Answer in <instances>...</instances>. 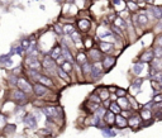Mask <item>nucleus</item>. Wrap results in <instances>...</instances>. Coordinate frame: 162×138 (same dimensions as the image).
Masks as SVG:
<instances>
[{
  "mask_svg": "<svg viewBox=\"0 0 162 138\" xmlns=\"http://www.w3.org/2000/svg\"><path fill=\"white\" fill-rule=\"evenodd\" d=\"M103 63L99 62V61H96V62L93 63V69H91V76H93L94 79H99L100 76L103 75Z\"/></svg>",
  "mask_w": 162,
  "mask_h": 138,
  "instance_id": "f257e3e1",
  "label": "nucleus"
},
{
  "mask_svg": "<svg viewBox=\"0 0 162 138\" xmlns=\"http://www.w3.org/2000/svg\"><path fill=\"white\" fill-rule=\"evenodd\" d=\"M25 63L28 65V67L31 70H39L41 69V62L37 60L36 56H28L27 60H25Z\"/></svg>",
  "mask_w": 162,
  "mask_h": 138,
  "instance_id": "f03ea898",
  "label": "nucleus"
},
{
  "mask_svg": "<svg viewBox=\"0 0 162 138\" xmlns=\"http://www.w3.org/2000/svg\"><path fill=\"white\" fill-rule=\"evenodd\" d=\"M43 67L48 71H55V67H56V62H55V58H52L51 56H46L45 60H43Z\"/></svg>",
  "mask_w": 162,
  "mask_h": 138,
  "instance_id": "7ed1b4c3",
  "label": "nucleus"
},
{
  "mask_svg": "<svg viewBox=\"0 0 162 138\" xmlns=\"http://www.w3.org/2000/svg\"><path fill=\"white\" fill-rule=\"evenodd\" d=\"M17 85H18L19 89H20V90H23L24 93H31V90H32L31 84H29L28 81L25 80V79H23V77L18 79V83H17Z\"/></svg>",
  "mask_w": 162,
  "mask_h": 138,
  "instance_id": "20e7f679",
  "label": "nucleus"
},
{
  "mask_svg": "<svg viewBox=\"0 0 162 138\" xmlns=\"http://www.w3.org/2000/svg\"><path fill=\"white\" fill-rule=\"evenodd\" d=\"M33 91L37 96H43L48 93V89H47V86H45L43 84H36L33 86Z\"/></svg>",
  "mask_w": 162,
  "mask_h": 138,
  "instance_id": "39448f33",
  "label": "nucleus"
},
{
  "mask_svg": "<svg viewBox=\"0 0 162 138\" xmlns=\"http://www.w3.org/2000/svg\"><path fill=\"white\" fill-rule=\"evenodd\" d=\"M58 111H60V108H56V107H45L43 108V113H45L47 117H49V118L57 117Z\"/></svg>",
  "mask_w": 162,
  "mask_h": 138,
  "instance_id": "423d86ee",
  "label": "nucleus"
},
{
  "mask_svg": "<svg viewBox=\"0 0 162 138\" xmlns=\"http://www.w3.org/2000/svg\"><path fill=\"white\" fill-rule=\"evenodd\" d=\"M24 123L27 124V127L29 128H36L37 127V119L34 117V114H27V117L24 118Z\"/></svg>",
  "mask_w": 162,
  "mask_h": 138,
  "instance_id": "0eeeda50",
  "label": "nucleus"
},
{
  "mask_svg": "<svg viewBox=\"0 0 162 138\" xmlns=\"http://www.w3.org/2000/svg\"><path fill=\"white\" fill-rule=\"evenodd\" d=\"M153 58H155V52L153 51H146L141 55L139 60H141V62L144 63V62H152Z\"/></svg>",
  "mask_w": 162,
  "mask_h": 138,
  "instance_id": "6e6552de",
  "label": "nucleus"
},
{
  "mask_svg": "<svg viewBox=\"0 0 162 138\" xmlns=\"http://www.w3.org/2000/svg\"><path fill=\"white\" fill-rule=\"evenodd\" d=\"M114 63H115V57H111V56H105L103 60V66L107 70H110L114 66Z\"/></svg>",
  "mask_w": 162,
  "mask_h": 138,
  "instance_id": "1a4fd4ad",
  "label": "nucleus"
},
{
  "mask_svg": "<svg viewBox=\"0 0 162 138\" xmlns=\"http://www.w3.org/2000/svg\"><path fill=\"white\" fill-rule=\"evenodd\" d=\"M13 99L14 100H18V101H24L27 100V96H25V94L23 90H15V91H13Z\"/></svg>",
  "mask_w": 162,
  "mask_h": 138,
  "instance_id": "9d476101",
  "label": "nucleus"
},
{
  "mask_svg": "<svg viewBox=\"0 0 162 138\" xmlns=\"http://www.w3.org/2000/svg\"><path fill=\"white\" fill-rule=\"evenodd\" d=\"M77 25H79V28H80L82 32H87L90 29V27H91V23L89 22V20H86V19H81V20H79Z\"/></svg>",
  "mask_w": 162,
  "mask_h": 138,
  "instance_id": "9b49d317",
  "label": "nucleus"
},
{
  "mask_svg": "<svg viewBox=\"0 0 162 138\" xmlns=\"http://www.w3.org/2000/svg\"><path fill=\"white\" fill-rule=\"evenodd\" d=\"M141 117H137V115H132L131 118H129L128 120V125L129 127H132V128H135V127H138L139 125V123H141Z\"/></svg>",
  "mask_w": 162,
  "mask_h": 138,
  "instance_id": "f8f14e48",
  "label": "nucleus"
},
{
  "mask_svg": "<svg viewBox=\"0 0 162 138\" xmlns=\"http://www.w3.org/2000/svg\"><path fill=\"white\" fill-rule=\"evenodd\" d=\"M111 48H113V43L111 42H105V41H101V42H100V51L104 52V53L111 51Z\"/></svg>",
  "mask_w": 162,
  "mask_h": 138,
  "instance_id": "ddd939ff",
  "label": "nucleus"
},
{
  "mask_svg": "<svg viewBox=\"0 0 162 138\" xmlns=\"http://www.w3.org/2000/svg\"><path fill=\"white\" fill-rule=\"evenodd\" d=\"M37 80L39 81L41 84H43L45 86H52V80L49 77H47V76H43V75H38L37 76Z\"/></svg>",
  "mask_w": 162,
  "mask_h": 138,
  "instance_id": "4468645a",
  "label": "nucleus"
},
{
  "mask_svg": "<svg viewBox=\"0 0 162 138\" xmlns=\"http://www.w3.org/2000/svg\"><path fill=\"white\" fill-rule=\"evenodd\" d=\"M118 104H119V107L122 108V109H129L131 108V104H129V100L125 98V96H123V98H119L118 99Z\"/></svg>",
  "mask_w": 162,
  "mask_h": 138,
  "instance_id": "2eb2a0df",
  "label": "nucleus"
},
{
  "mask_svg": "<svg viewBox=\"0 0 162 138\" xmlns=\"http://www.w3.org/2000/svg\"><path fill=\"white\" fill-rule=\"evenodd\" d=\"M115 123L119 128H124V127H127V124H128L127 119L123 115H117L115 117Z\"/></svg>",
  "mask_w": 162,
  "mask_h": 138,
  "instance_id": "dca6fc26",
  "label": "nucleus"
},
{
  "mask_svg": "<svg viewBox=\"0 0 162 138\" xmlns=\"http://www.w3.org/2000/svg\"><path fill=\"white\" fill-rule=\"evenodd\" d=\"M104 119H105V122H107L108 124H113V123H115V115H114V113L111 110L105 113Z\"/></svg>",
  "mask_w": 162,
  "mask_h": 138,
  "instance_id": "f3484780",
  "label": "nucleus"
},
{
  "mask_svg": "<svg viewBox=\"0 0 162 138\" xmlns=\"http://www.w3.org/2000/svg\"><path fill=\"white\" fill-rule=\"evenodd\" d=\"M137 20H138V23H139L141 25L148 24V17L144 14V11H143V13H141V14H138V15H137Z\"/></svg>",
  "mask_w": 162,
  "mask_h": 138,
  "instance_id": "a211bd4d",
  "label": "nucleus"
},
{
  "mask_svg": "<svg viewBox=\"0 0 162 138\" xmlns=\"http://www.w3.org/2000/svg\"><path fill=\"white\" fill-rule=\"evenodd\" d=\"M61 52H62V47L58 46V45L55 46V48L51 51V57L55 58V60H57V58L60 57V53H61Z\"/></svg>",
  "mask_w": 162,
  "mask_h": 138,
  "instance_id": "6ab92c4d",
  "label": "nucleus"
},
{
  "mask_svg": "<svg viewBox=\"0 0 162 138\" xmlns=\"http://www.w3.org/2000/svg\"><path fill=\"white\" fill-rule=\"evenodd\" d=\"M90 57L93 58L94 61H99L101 60V51H99V49H91L90 51Z\"/></svg>",
  "mask_w": 162,
  "mask_h": 138,
  "instance_id": "aec40b11",
  "label": "nucleus"
},
{
  "mask_svg": "<svg viewBox=\"0 0 162 138\" xmlns=\"http://www.w3.org/2000/svg\"><path fill=\"white\" fill-rule=\"evenodd\" d=\"M151 66L155 67L157 71H162V58H153V61H152V63H151Z\"/></svg>",
  "mask_w": 162,
  "mask_h": 138,
  "instance_id": "412c9836",
  "label": "nucleus"
},
{
  "mask_svg": "<svg viewBox=\"0 0 162 138\" xmlns=\"http://www.w3.org/2000/svg\"><path fill=\"white\" fill-rule=\"evenodd\" d=\"M152 13L156 19H162V7H152Z\"/></svg>",
  "mask_w": 162,
  "mask_h": 138,
  "instance_id": "4be33fe9",
  "label": "nucleus"
},
{
  "mask_svg": "<svg viewBox=\"0 0 162 138\" xmlns=\"http://www.w3.org/2000/svg\"><path fill=\"white\" fill-rule=\"evenodd\" d=\"M141 118H142L143 120H147V119H151L152 118V113L149 109H147V108H144V109L141 111Z\"/></svg>",
  "mask_w": 162,
  "mask_h": 138,
  "instance_id": "5701e85b",
  "label": "nucleus"
},
{
  "mask_svg": "<svg viewBox=\"0 0 162 138\" xmlns=\"http://www.w3.org/2000/svg\"><path fill=\"white\" fill-rule=\"evenodd\" d=\"M114 24H115L117 27H119L120 29H125L127 28V24H125L124 19H122L120 17H117V18L114 19Z\"/></svg>",
  "mask_w": 162,
  "mask_h": 138,
  "instance_id": "b1692460",
  "label": "nucleus"
},
{
  "mask_svg": "<svg viewBox=\"0 0 162 138\" xmlns=\"http://www.w3.org/2000/svg\"><path fill=\"white\" fill-rule=\"evenodd\" d=\"M143 67H144L143 62H137V63H134V65H133V72H134V74H137V75H139L141 72H142Z\"/></svg>",
  "mask_w": 162,
  "mask_h": 138,
  "instance_id": "393cba45",
  "label": "nucleus"
},
{
  "mask_svg": "<svg viewBox=\"0 0 162 138\" xmlns=\"http://www.w3.org/2000/svg\"><path fill=\"white\" fill-rule=\"evenodd\" d=\"M109 109L113 111L114 114H119L120 110H122V108L119 107V104H118V103H111V104L109 105Z\"/></svg>",
  "mask_w": 162,
  "mask_h": 138,
  "instance_id": "a878e982",
  "label": "nucleus"
},
{
  "mask_svg": "<svg viewBox=\"0 0 162 138\" xmlns=\"http://www.w3.org/2000/svg\"><path fill=\"white\" fill-rule=\"evenodd\" d=\"M62 52H63V56H65V58H66L67 61H70V62H72V55L70 53V51H69V48H67L66 46H62Z\"/></svg>",
  "mask_w": 162,
  "mask_h": 138,
  "instance_id": "bb28decb",
  "label": "nucleus"
},
{
  "mask_svg": "<svg viewBox=\"0 0 162 138\" xmlns=\"http://www.w3.org/2000/svg\"><path fill=\"white\" fill-rule=\"evenodd\" d=\"M86 60H87V56L85 55V53H82V52H80V53H77V56H76V61H77V63H85L86 62Z\"/></svg>",
  "mask_w": 162,
  "mask_h": 138,
  "instance_id": "cd10ccee",
  "label": "nucleus"
},
{
  "mask_svg": "<svg viewBox=\"0 0 162 138\" xmlns=\"http://www.w3.org/2000/svg\"><path fill=\"white\" fill-rule=\"evenodd\" d=\"M81 66H82L81 69H82V71H84V74H91V69H93V65L91 63H89L86 61V62L82 63Z\"/></svg>",
  "mask_w": 162,
  "mask_h": 138,
  "instance_id": "c85d7f7f",
  "label": "nucleus"
},
{
  "mask_svg": "<svg viewBox=\"0 0 162 138\" xmlns=\"http://www.w3.org/2000/svg\"><path fill=\"white\" fill-rule=\"evenodd\" d=\"M103 134H104V137H114L117 133L115 131H113L110 128H103Z\"/></svg>",
  "mask_w": 162,
  "mask_h": 138,
  "instance_id": "c756f323",
  "label": "nucleus"
},
{
  "mask_svg": "<svg viewBox=\"0 0 162 138\" xmlns=\"http://www.w3.org/2000/svg\"><path fill=\"white\" fill-rule=\"evenodd\" d=\"M71 37H72V41L76 43V46L77 47H80L81 46V39H80V34L77 33V32H73V33L71 34Z\"/></svg>",
  "mask_w": 162,
  "mask_h": 138,
  "instance_id": "7c9ffc66",
  "label": "nucleus"
},
{
  "mask_svg": "<svg viewBox=\"0 0 162 138\" xmlns=\"http://www.w3.org/2000/svg\"><path fill=\"white\" fill-rule=\"evenodd\" d=\"M61 67L65 70L66 72H71L72 71V65H71V62L70 61H65V62L61 65Z\"/></svg>",
  "mask_w": 162,
  "mask_h": 138,
  "instance_id": "2f4dec72",
  "label": "nucleus"
},
{
  "mask_svg": "<svg viewBox=\"0 0 162 138\" xmlns=\"http://www.w3.org/2000/svg\"><path fill=\"white\" fill-rule=\"evenodd\" d=\"M57 72H58V76H60V77H62L63 80H66V81H69V80H70V77L67 76V72L65 71L62 67H60V69L57 70Z\"/></svg>",
  "mask_w": 162,
  "mask_h": 138,
  "instance_id": "473e14b6",
  "label": "nucleus"
},
{
  "mask_svg": "<svg viewBox=\"0 0 162 138\" xmlns=\"http://www.w3.org/2000/svg\"><path fill=\"white\" fill-rule=\"evenodd\" d=\"M73 25H71V24H66L63 27V34H72L73 33Z\"/></svg>",
  "mask_w": 162,
  "mask_h": 138,
  "instance_id": "72a5a7b5",
  "label": "nucleus"
},
{
  "mask_svg": "<svg viewBox=\"0 0 162 138\" xmlns=\"http://www.w3.org/2000/svg\"><path fill=\"white\" fill-rule=\"evenodd\" d=\"M127 7H128L129 10H132V11H135V10L138 9V4H137V3L131 1V0H129V1H127Z\"/></svg>",
  "mask_w": 162,
  "mask_h": 138,
  "instance_id": "f704fd0d",
  "label": "nucleus"
},
{
  "mask_svg": "<svg viewBox=\"0 0 162 138\" xmlns=\"http://www.w3.org/2000/svg\"><path fill=\"white\" fill-rule=\"evenodd\" d=\"M99 96H100V99H101V100H108V99H109V91H108L107 89H103L101 91H100Z\"/></svg>",
  "mask_w": 162,
  "mask_h": 138,
  "instance_id": "c9c22d12",
  "label": "nucleus"
},
{
  "mask_svg": "<svg viewBox=\"0 0 162 138\" xmlns=\"http://www.w3.org/2000/svg\"><path fill=\"white\" fill-rule=\"evenodd\" d=\"M153 52H155V57L162 58V47L156 46V47H155V49H153Z\"/></svg>",
  "mask_w": 162,
  "mask_h": 138,
  "instance_id": "e433bc0d",
  "label": "nucleus"
},
{
  "mask_svg": "<svg viewBox=\"0 0 162 138\" xmlns=\"http://www.w3.org/2000/svg\"><path fill=\"white\" fill-rule=\"evenodd\" d=\"M152 87H153L155 90H158V91H160V90L162 89V85L158 83L157 80H152Z\"/></svg>",
  "mask_w": 162,
  "mask_h": 138,
  "instance_id": "4c0bfd02",
  "label": "nucleus"
},
{
  "mask_svg": "<svg viewBox=\"0 0 162 138\" xmlns=\"http://www.w3.org/2000/svg\"><path fill=\"white\" fill-rule=\"evenodd\" d=\"M141 85H142V80H139V79H138V80H135L134 83H133V85H132V87H133V89L139 90V89H141Z\"/></svg>",
  "mask_w": 162,
  "mask_h": 138,
  "instance_id": "58836bf2",
  "label": "nucleus"
},
{
  "mask_svg": "<svg viewBox=\"0 0 162 138\" xmlns=\"http://www.w3.org/2000/svg\"><path fill=\"white\" fill-rule=\"evenodd\" d=\"M153 77H155V80H157L158 83L162 85V71H157V72H156V75L153 76Z\"/></svg>",
  "mask_w": 162,
  "mask_h": 138,
  "instance_id": "ea45409f",
  "label": "nucleus"
},
{
  "mask_svg": "<svg viewBox=\"0 0 162 138\" xmlns=\"http://www.w3.org/2000/svg\"><path fill=\"white\" fill-rule=\"evenodd\" d=\"M115 94L119 98H123V96H125L127 95V91L124 89H117V91H115Z\"/></svg>",
  "mask_w": 162,
  "mask_h": 138,
  "instance_id": "a19ab883",
  "label": "nucleus"
},
{
  "mask_svg": "<svg viewBox=\"0 0 162 138\" xmlns=\"http://www.w3.org/2000/svg\"><path fill=\"white\" fill-rule=\"evenodd\" d=\"M15 131V125H7V128H5V134H8V133H13V132Z\"/></svg>",
  "mask_w": 162,
  "mask_h": 138,
  "instance_id": "79ce46f5",
  "label": "nucleus"
},
{
  "mask_svg": "<svg viewBox=\"0 0 162 138\" xmlns=\"http://www.w3.org/2000/svg\"><path fill=\"white\" fill-rule=\"evenodd\" d=\"M51 134V132L48 131V129H41V131H38V136H49Z\"/></svg>",
  "mask_w": 162,
  "mask_h": 138,
  "instance_id": "37998d69",
  "label": "nucleus"
},
{
  "mask_svg": "<svg viewBox=\"0 0 162 138\" xmlns=\"http://www.w3.org/2000/svg\"><path fill=\"white\" fill-rule=\"evenodd\" d=\"M155 43H156V46H158V47H162V34H160V36H158L157 38H156Z\"/></svg>",
  "mask_w": 162,
  "mask_h": 138,
  "instance_id": "c03bdc74",
  "label": "nucleus"
},
{
  "mask_svg": "<svg viewBox=\"0 0 162 138\" xmlns=\"http://www.w3.org/2000/svg\"><path fill=\"white\" fill-rule=\"evenodd\" d=\"M29 46H31V42H29L28 39H24V41L22 42V47H23L24 49H28V47H29Z\"/></svg>",
  "mask_w": 162,
  "mask_h": 138,
  "instance_id": "a18cd8bd",
  "label": "nucleus"
},
{
  "mask_svg": "<svg viewBox=\"0 0 162 138\" xmlns=\"http://www.w3.org/2000/svg\"><path fill=\"white\" fill-rule=\"evenodd\" d=\"M55 31H56V33H57V34H63V29L61 28L58 24L55 25Z\"/></svg>",
  "mask_w": 162,
  "mask_h": 138,
  "instance_id": "49530a36",
  "label": "nucleus"
},
{
  "mask_svg": "<svg viewBox=\"0 0 162 138\" xmlns=\"http://www.w3.org/2000/svg\"><path fill=\"white\" fill-rule=\"evenodd\" d=\"M85 46H86V48H90V47H93V39H91V38H87L86 42H85Z\"/></svg>",
  "mask_w": 162,
  "mask_h": 138,
  "instance_id": "de8ad7c7",
  "label": "nucleus"
},
{
  "mask_svg": "<svg viewBox=\"0 0 162 138\" xmlns=\"http://www.w3.org/2000/svg\"><path fill=\"white\" fill-rule=\"evenodd\" d=\"M23 51H24V48L22 47V45L15 48V53H17V55H22V52H23Z\"/></svg>",
  "mask_w": 162,
  "mask_h": 138,
  "instance_id": "09e8293b",
  "label": "nucleus"
},
{
  "mask_svg": "<svg viewBox=\"0 0 162 138\" xmlns=\"http://www.w3.org/2000/svg\"><path fill=\"white\" fill-rule=\"evenodd\" d=\"M90 99H91V100H94V101H96V103H100V101H101V99H100V96L98 98V96H95V95H93Z\"/></svg>",
  "mask_w": 162,
  "mask_h": 138,
  "instance_id": "8fccbe9b",
  "label": "nucleus"
},
{
  "mask_svg": "<svg viewBox=\"0 0 162 138\" xmlns=\"http://www.w3.org/2000/svg\"><path fill=\"white\" fill-rule=\"evenodd\" d=\"M122 115L124 117V118H127V117H131V113H129V111H127V110H123L122 111Z\"/></svg>",
  "mask_w": 162,
  "mask_h": 138,
  "instance_id": "3c124183",
  "label": "nucleus"
},
{
  "mask_svg": "<svg viewBox=\"0 0 162 138\" xmlns=\"http://www.w3.org/2000/svg\"><path fill=\"white\" fill-rule=\"evenodd\" d=\"M5 124V118H4V115H0V127L1 125H4Z\"/></svg>",
  "mask_w": 162,
  "mask_h": 138,
  "instance_id": "603ef678",
  "label": "nucleus"
},
{
  "mask_svg": "<svg viewBox=\"0 0 162 138\" xmlns=\"http://www.w3.org/2000/svg\"><path fill=\"white\" fill-rule=\"evenodd\" d=\"M155 101H156V103H157V101H162V95L156 96V98H155Z\"/></svg>",
  "mask_w": 162,
  "mask_h": 138,
  "instance_id": "864d4df0",
  "label": "nucleus"
},
{
  "mask_svg": "<svg viewBox=\"0 0 162 138\" xmlns=\"http://www.w3.org/2000/svg\"><path fill=\"white\" fill-rule=\"evenodd\" d=\"M114 5H120V3H122V0H113Z\"/></svg>",
  "mask_w": 162,
  "mask_h": 138,
  "instance_id": "5fc2aeb1",
  "label": "nucleus"
},
{
  "mask_svg": "<svg viewBox=\"0 0 162 138\" xmlns=\"http://www.w3.org/2000/svg\"><path fill=\"white\" fill-rule=\"evenodd\" d=\"M131 1H134V3H137V0H131Z\"/></svg>",
  "mask_w": 162,
  "mask_h": 138,
  "instance_id": "6e6d98bb",
  "label": "nucleus"
},
{
  "mask_svg": "<svg viewBox=\"0 0 162 138\" xmlns=\"http://www.w3.org/2000/svg\"><path fill=\"white\" fill-rule=\"evenodd\" d=\"M123 1H125V3H127V1H129V0H123Z\"/></svg>",
  "mask_w": 162,
  "mask_h": 138,
  "instance_id": "4d7b16f0",
  "label": "nucleus"
}]
</instances>
